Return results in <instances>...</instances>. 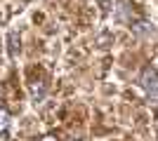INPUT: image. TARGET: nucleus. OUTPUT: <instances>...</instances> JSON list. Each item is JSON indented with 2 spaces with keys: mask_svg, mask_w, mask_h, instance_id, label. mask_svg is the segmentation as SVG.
Wrapping results in <instances>:
<instances>
[{
  "mask_svg": "<svg viewBox=\"0 0 158 141\" xmlns=\"http://www.w3.org/2000/svg\"><path fill=\"white\" fill-rule=\"evenodd\" d=\"M139 85L144 89V94L149 96L151 101H158V71L151 66H146L139 75Z\"/></svg>",
  "mask_w": 158,
  "mask_h": 141,
  "instance_id": "1",
  "label": "nucleus"
},
{
  "mask_svg": "<svg viewBox=\"0 0 158 141\" xmlns=\"http://www.w3.org/2000/svg\"><path fill=\"white\" fill-rule=\"evenodd\" d=\"M7 52H10L12 59H17L19 52H21V38H19L17 31H10V33H7Z\"/></svg>",
  "mask_w": 158,
  "mask_h": 141,
  "instance_id": "2",
  "label": "nucleus"
},
{
  "mask_svg": "<svg viewBox=\"0 0 158 141\" xmlns=\"http://www.w3.org/2000/svg\"><path fill=\"white\" fill-rule=\"evenodd\" d=\"M31 94H33V101H35V104L43 101V99H45V85H43V82H40V85L33 82V85H31Z\"/></svg>",
  "mask_w": 158,
  "mask_h": 141,
  "instance_id": "3",
  "label": "nucleus"
},
{
  "mask_svg": "<svg viewBox=\"0 0 158 141\" xmlns=\"http://www.w3.org/2000/svg\"><path fill=\"white\" fill-rule=\"evenodd\" d=\"M10 127V113H7L5 108H0V134Z\"/></svg>",
  "mask_w": 158,
  "mask_h": 141,
  "instance_id": "4",
  "label": "nucleus"
}]
</instances>
